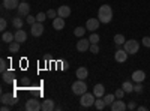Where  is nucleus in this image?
Segmentation results:
<instances>
[{"label": "nucleus", "instance_id": "nucleus-24", "mask_svg": "<svg viewBox=\"0 0 150 111\" xmlns=\"http://www.w3.org/2000/svg\"><path fill=\"white\" fill-rule=\"evenodd\" d=\"M122 89L126 92V93H132V92H134V84L129 83V81H125V83L122 84Z\"/></svg>", "mask_w": 150, "mask_h": 111}, {"label": "nucleus", "instance_id": "nucleus-27", "mask_svg": "<svg viewBox=\"0 0 150 111\" xmlns=\"http://www.w3.org/2000/svg\"><path fill=\"white\" fill-rule=\"evenodd\" d=\"M86 30H87L86 27H77V29L74 30V35L77 36V38H83L84 33H86Z\"/></svg>", "mask_w": 150, "mask_h": 111}, {"label": "nucleus", "instance_id": "nucleus-23", "mask_svg": "<svg viewBox=\"0 0 150 111\" xmlns=\"http://www.w3.org/2000/svg\"><path fill=\"white\" fill-rule=\"evenodd\" d=\"M23 24H24V21H23V18L20 15L12 18V26H14L15 29H23Z\"/></svg>", "mask_w": 150, "mask_h": 111}, {"label": "nucleus", "instance_id": "nucleus-22", "mask_svg": "<svg viewBox=\"0 0 150 111\" xmlns=\"http://www.w3.org/2000/svg\"><path fill=\"white\" fill-rule=\"evenodd\" d=\"M87 75H89V71H87V68H78V69H77V78H78V80H86Z\"/></svg>", "mask_w": 150, "mask_h": 111}, {"label": "nucleus", "instance_id": "nucleus-25", "mask_svg": "<svg viewBox=\"0 0 150 111\" xmlns=\"http://www.w3.org/2000/svg\"><path fill=\"white\" fill-rule=\"evenodd\" d=\"M105 107H107V104H105L104 99H101V98H98V99L95 101V108L96 110H104Z\"/></svg>", "mask_w": 150, "mask_h": 111}, {"label": "nucleus", "instance_id": "nucleus-9", "mask_svg": "<svg viewBox=\"0 0 150 111\" xmlns=\"http://www.w3.org/2000/svg\"><path fill=\"white\" fill-rule=\"evenodd\" d=\"M90 48V41L89 39H84V38H80V41L77 42V50L80 53H84Z\"/></svg>", "mask_w": 150, "mask_h": 111}, {"label": "nucleus", "instance_id": "nucleus-28", "mask_svg": "<svg viewBox=\"0 0 150 111\" xmlns=\"http://www.w3.org/2000/svg\"><path fill=\"white\" fill-rule=\"evenodd\" d=\"M114 42H116L117 45H123L125 42H126V39H125L123 35H116V36H114Z\"/></svg>", "mask_w": 150, "mask_h": 111}, {"label": "nucleus", "instance_id": "nucleus-5", "mask_svg": "<svg viewBox=\"0 0 150 111\" xmlns=\"http://www.w3.org/2000/svg\"><path fill=\"white\" fill-rule=\"evenodd\" d=\"M26 108L27 111H39V110H42V104L36 99V98H30V99L26 102Z\"/></svg>", "mask_w": 150, "mask_h": 111}, {"label": "nucleus", "instance_id": "nucleus-38", "mask_svg": "<svg viewBox=\"0 0 150 111\" xmlns=\"http://www.w3.org/2000/svg\"><path fill=\"white\" fill-rule=\"evenodd\" d=\"M141 42H143L144 47H150V38H149V36H144V38L141 39Z\"/></svg>", "mask_w": 150, "mask_h": 111}, {"label": "nucleus", "instance_id": "nucleus-7", "mask_svg": "<svg viewBox=\"0 0 150 111\" xmlns=\"http://www.w3.org/2000/svg\"><path fill=\"white\" fill-rule=\"evenodd\" d=\"M17 11H18V15L20 17H27L30 14V5L26 3V2H21L20 6L17 8Z\"/></svg>", "mask_w": 150, "mask_h": 111}, {"label": "nucleus", "instance_id": "nucleus-21", "mask_svg": "<svg viewBox=\"0 0 150 111\" xmlns=\"http://www.w3.org/2000/svg\"><path fill=\"white\" fill-rule=\"evenodd\" d=\"M2 77H3V81H5V83H14V80H15V74L12 72V71H6V72L2 74Z\"/></svg>", "mask_w": 150, "mask_h": 111}, {"label": "nucleus", "instance_id": "nucleus-12", "mask_svg": "<svg viewBox=\"0 0 150 111\" xmlns=\"http://www.w3.org/2000/svg\"><path fill=\"white\" fill-rule=\"evenodd\" d=\"M20 6V0H3V8L8 11L17 9Z\"/></svg>", "mask_w": 150, "mask_h": 111}, {"label": "nucleus", "instance_id": "nucleus-39", "mask_svg": "<svg viewBox=\"0 0 150 111\" xmlns=\"http://www.w3.org/2000/svg\"><path fill=\"white\" fill-rule=\"evenodd\" d=\"M29 24H30V26H32V24H35L36 23V17H32V15H27V20H26Z\"/></svg>", "mask_w": 150, "mask_h": 111}, {"label": "nucleus", "instance_id": "nucleus-3", "mask_svg": "<svg viewBox=\"0 0 150 111\" xmlns=\"http://www.w3.org/2000/svg\"><path fill=\"white\" fill-rule=\"evenodd\" d=\"M123 47H125V50H126L128 54H137L138 50H140V44H138V41H135V39L126 41L123 44Z\"/></svg>", "mask_w": 150, "mask_h": 111}, {"label": "nucleus", "instance_id": "nucleus-40", "mask_svg": "<svg viewBox=\"0 0 150 111\" xmlns=\"http://www.w3.org/2000/svg\"><path fill=\"white\" fill-rule=\"evenodd\" d=\"M135 107H137V105H135V102H134V101H131V102L128 104V110H134Z\"/></svg>", "mask_w": 150, "mask_h": 111}, {"label": "nucleus", "instance_id": "nucleus-15", "mask_svg": "<svg viewBox=\"0 0 150 111\" xmlns=\"http://www.w3.org/2000/svg\"><path fill=\"white\" fill-rule=\"evenodd\" d=\"M15 41L20 42V44L26 42L27 41V33L24 32L23 29H17V32H15Z\"/></svg>", "mask_w": 150, "mask_h": 111}, {"label": "nucleus", "instance_id": "nucleus-4", "mask_svg": "<svg viewBox=\"0 0 150 111\" xmlns=\"http://www.w3.org/2000/svg\"><path fill=\"white\" fill-rule=\"evenodd\" d=\"M72 92L75 93V95H84L86 92H87V84L84 83V80H78V81H75L74 84H72Z\"/></svg>", "mask_w": 150, "mask_h": 111}, {"label": "nucleus", "instance_id": "nucleus-34", "mask_svg": "<svg viewBox=\"0 0 150 111\" xmlns=\"http://www.w3.org/2000/svg\"><path fill=\"white\" fill-rule=\"evenodd\" d=\"M45 18H48V17H47V14H44V12H39V14L36 15V21H39V23L45 21Z\"/></svg>", "mask_w": 150, "mask_h": 111}, {"label": "nucleus", "instance_id": "nucleus-17", "mask_svg": "<svg viewBox=\"0 0 150 111\" xmlns=\"http://www.w3.org/2000/svg\"><path fill=\"white\" fill-rule=\"evenodd\" d=\"M53 110H56V105H54V101L53 99L42 101V111H53Z\"/></svg>", "mask_w": 150, "mask_h": 111}, {"label": "nucleus", "instance_id": "nucleus-19", "mask_svg": "<svg viewBox=\"0 0 150 111\" xmlns=\"http://www.w3.org/2000/svg\"><path fill=\"white\" fill-rule=\"evenodd\" d=\"M2 41L6 42V44H11L15 41V33H11V32H3L2 35Z\"/></svg>", "mask_w": 150, "mask_h": 111}, {"label": "nucleus", "instance_id": "nucleus-16", "mask_svg": "<svg viewBox=\"0 0 150 111\" xmlns=\"http://www.w3.org/2000/svg\"><path fill=\"white\" fill-rule=\"evenodd\" d=\"M132 80H134L135 83H143V81L146 80V72H144V71H135V72L132 74Z\"/></svg>", "mask_w": 150, "mask_h": 111}, {"label": "nucleus", "instance_id": "nucleus-18", "mask_svg": "<svg viewBox=\"0 0 150 111\" xmlns=\"http://www.w3.org/2000/svg\"><path fill=\"white\" fill-rule=\"evenodd\" d=\"M53 27L56 29V30H62L65 27V18H62V17H56L54 20H53Z\"/></svg>", "mask_w": 150, "mask_h": 111}, {"label": "nucleus", "instance_id": "nucleus-26", "mask_svg": "<svg viewBox=\"0 0 150 111\" xmlns=\"http://www.w3.org/2000/svg\"><path fill=\"white\" fill-rule=\"evenodd\" d=\"M9 51H11V53H18V51H20V42H17V41L11 42V44H9Z\"/></svg>", "mask_w": 150, "mask_h": 111}, {"label": "nucleus", "instance_id": "nucleus-13", "mask_svg": "<svg viewBox=\"0 0 150 111\" xmlns=\"http://www.w3.org/2000/svg\"><path fill=\"white\" fill-rule=\"evenodd\" d=\"M114 59H116V62H119V63H123V62H126V59H128V53H126V50H117L116 51V54H114Z\"/></svg>", "mask_w": 150, "mask_h": 111}, {"label": "nucleus", "instance_id": "nucleus-32", "mask_svg": "<svg viewBox=\"0 0 150 111\" xmlns=\"http://www.w3.org/2000/svg\"><path fill=\"white\" fill-rule=\"evenodd\" d=\"M47 17H48V18H51V20H54V18L57 17V11H54V9H48V11H47Z\"/></svg>", "mask_w": 150, "mask_h": 111}, {"label": "nucleus", "instance_id": "nucleus-11", "mask_svg": "<svg viewBox=\"0 0 150 111\" xmlns=\"http://www.w3.org/2000/svg\"><path fill=\"white\" fill-rule=\"evenodd\" d=\"M99 24H101V21H99L98 18H90L86 23V29L90 30V32H95L96 29H99Z\"/></svg>", "mask_w": 150, "mask_h": 111}, {"label": "nucleus", "instance_id": "nucleus-37", "mask_svg": "<svg viewBox=\"0 0 150 111\" xmlns=\"http://www.w3.org/2000/svg\"><path fill=\"white\" fill-rule=\"evenodd\" d=\"M6 26H8V23H6V20H5V18H2V20H0V30H2V32H5Z\"/></svg>", "mask_w": 150, "mask_h": 111}, {"label": "nucleus", "instance_id": "nucleus-20", "mask_svg": "<svg viewBox=\"0 0 150 111\" xmlns=\"http://www.w3.org/2000/svg\"><path fill=\"white\" fill-rule=\"evenodd\" d=\"M104 93H105V87H104L102 84H96L95 87H93V95H95L96 98H102Z\"/></svg>", "mask_w": 150, "mask_h": 111}, {"label": "nucleus", "instance_id": "nucleus-2", "mask_svg": "<svg viewBox=\"0 0 150 111\" xmlns=\"http://www.w3.org/2000/svg\"><path fill=\"white\" fill-rule=\"evenodd\" d=\"M95 101H96V96H95L93 93H89V92H86L84 95H81L80 104H81V107H84V108H89V107L95 105Z\"/></svg>", "mask_w": 150, "mask_h": 111}, {"label": "nucleus", "instance_id": "nucleus-41", "mask_svg": "<svg viewBox=\"0 0 150 111\" xmlns=\"http://www.w3.org/2000/svg\"><path fill=\"white\" fill-rule=\"evenodd\" d=\"M0 110H2V111H8V110H11V105H5V104H3Z\"/></svg>", "mask_w": 150, "mask_h": 111}, {"label": "nucleus", "instance_id": "nucleus-31", "mask_svg": "<svg viewBox=\"0 0 150 111\" xmlns=\"http://www.w3.org/2000/svg\"><path fill=\"white\" fill-rule=\"evenodd\" d=\"M8 71V63H6V60L5 59H2V60H0V72H6Z\"/></svg>", "mask_w": 150, "mask_h": 111}, {"label": "nucleus", "instance_id": "nucleus-36", "mask_svg": "<svg viewBox=\"0 0 150 111\" xmlns=\"http://www.w3.org/2000/svg\"><path fill=\"white\" fill-rule=\"evenodd\" d=\"M134 92H135V93H141V92H143V84H141V83H137V84L134 86Z\"/></svg>", "mask_w": 150, "mask_h": 111}, {"label": "nucleus", "instance_id": "nucleus-6", "mask_svg": "<svg viewBox=\"0 0 150 111\" xmlns=\"http://www.w3.org/2000/svg\"><path fill=\"white\" fill-rule=\"evenodd\" d=\"M30 33H32V36H35V38H39V36L44 33V24L39 23V21H36L35 24H32Z\"/></svg>", "mask_w": 150, "mask_h": 111}, {"label": "nucleus", "instance_id": "nucleus-35", "mask_svg": "<svg viewBox=\"0 0 150 111\" xmlns=\"http://www.w3.org/2000/svg\"><path fill=\"white\" fill-rule=\"evenodd\" d=\"M125 93H126V92H125L123 89H117L114 95H116V98H117V99H122V98L125 96Z\"/></svg>", "mask_w": 150, "mask_h": 111}, {"label": "nucleus", "instance_id": "nucleus-1", "mask_svg": "<svg viewBox=\"0 0 150 111\" xmlns=\"http://www.w3.org/2000/svg\"><path fill=\"white\" fill-rule=\"evenodd\" d=\"M98 20L101 23H104V24H108L112 20V9H111V6L102 5L101 8H99V11H98Z\"/></svg>", "mask_w": 150, "mask_h": 111}, {"label": "nucleus", "instance_id": "nucleus-30", "mask_svg": "<svg viewBox=\"0 0 150 111\" xmlns=\"http://www.w3.org/2000/svg\"><path fill=\"white\" fill-rule=\"evenodd\" d=\"M89 41H90V44H98V42H99V35H98V33H95V32H92Z\"/></svg>", "mask_w": 150, "mask_h": 111}, {"label": "nucleus", "instance_id": "nucleus-33", "mask_svg": "<svg viewBox=\"0 0 150 111\" xmlns=\"http://www.w3.org/2000/svg\"><path fill=\"white\" fill-rule=\"evenodd\" d=\"M89 51H90V53H93V54H98V53H99V47H98V44H90Z\"/></svg>", "mask_w": 150, "mask_h": 111}, {"label": "nucleus", "instance_id": "nucleus-42", "mask_svg": "<svg viewBox=\"0 0 150 111\" xmlns=\"http://www.w3.org/2000/svg\"><path fill=\"white\" fill-rule=\"evenodd\" d=\"M138 110H140V111H146L147 108H146V107H138Z\"/></svg>", "mask_w": 150, "mask_h": 111}, {"label": "nucleus", "instance_id": "nucleus-14", "mask_svg": "<svg viewBox=\"0 0 150 111\" xmlns=\"http://www.w3.org/2000/svg\"><path fill=\"white\" fill-rule=\"evenodd\" d=\"M57 15L62 17V18H68L71 15V8L66 6V5H62L59 9H57Z\"/></svg>", "mask_w": 150, "mask_h": 111}, {"label": "nucleus", "instance_id": "nucleus-10", "mask_svg": "<svg viewBox=\"0 0 150 111\" xmlns=\"http://www.w3.org/2000/svg\"><path fill=\"white\" fill-rule=\"evenodd\" d=\"M111 110L112 111H125V110H128V105L125 104L122 99H117L116 98V101L111 104Z\"/></svg>", "mask_w": 150, "mask_h": 111}, {"label": "nucleus", "instance_id": "nucleus-43", "mask_svg": "<svg viewBox=\"0 0 150 111\" xmlns=\"http://www.w3.org/2000/svg\"><path fill=\"white\" fill-rule=\"evenodd\" d=\"M23 2H26V0H23Z\"/></svg>", "mask_w": 150, "mask_h": 111}, {"label": "nucleus", "instance_id": "nucleus-29", "mask_svg": "<svg viewBox=\"0 0 150 111\" xmlns=\"http://www.w3.org/2000/svg\"><path fill=\"white\" fill-rule=\"evenodd\" d=\"M104 101H105V104H107V105H111L112 102L116 101V95H107Z\"/></svg>", "mask_w": 150, "mask_h": 111}, {"label": "nucleus", "instance_id": "nucleus-8", "mask_svg": "<svg viewBox=\"0 0 150 111\" xmlns=\"http://www.w3.org/2000/svg\"><path fill=\"white\" fill-rule=\"evenodd\" d=\"M0 101H2V104H5V105H14V104H17V98L14 95L3 93L2 98H0Z\"/></svg>", "mask_w": 150, "mask_h": 111}]
</instances>
